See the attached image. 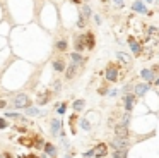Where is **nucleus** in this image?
<instances>
[{
  "mask_svg": "<svg viewBox=\"0 0 159 158\" xmlns=\"http://www.w3.org/2000/svg\"><path fill=\"white\" fill-rule=\"evenodd\" d=\"M29 105H31V101L26 95H17L14 98V107H17V108H28Z\"/></svg>",
  "mask_w": 159,
  "mask_h": 158,
  "instance_id": "nucleus-1",
  "label": "nucleus"
},
{
  "mask_svg": "<svg viewBox=\"0 0 159 158\" xmlns=\"http://www.w3.org/2000/svg\"><path fill=\"white\" fill-rule=\"evenodd\" d=\"M106 153H108V146L103 144V143H101V144H98V146L91 151V155H92V157H105Z\"/></svg>",
  "mask_w": 159,
  "mask_h": 158,
  "instance_id": "nucleus-2",
  "label": "nucleus"
},
{
  "mask_svg": "<svg viewBox=\"0 0 159 158\" xmlns=\"http://www.w3.org/2000/svg\"><path fill=\"white\" fill-rule=\"evenodd\" d=\"M116 78H118L116 67H115V65H109V67L106 69V79H108V81H116Z\"/></svg>",
  "mask_w": 159,
  "mask_h": 158,
  "instance_id": "nucleus-3",
  "label": "nucleus"
},
{
  "mask_svg": "<svg viewBox=\"0 0 159 158\" xmlns=\"http://www.w3.org/2000/svg\"><path fill=\"white\" fill-rule=\"evenodd\" d=\"M113 146H116V150H127V139L125 138H115Z\"/></svg>",
  "mask_w": 159,
  "mask_h": 158,
  "instance_id": "nucleus-4",
  "label": "nucleus"
},
{
  "mask_svg": "<svg viewBox=\"0 0 159 158\" xmlns=\"http://www.w3.org/2000/svg\"><path fill=\"white\" fill-rule=\"evenodd\" d=\"M134 105H135V96L134 95H127L125 96V107H127V110H132Z\"/></svg>",
  "mask_w": 159,
  "mask_h": 158,
  "instance_id": "nucleus-5",
  "label": "nucleus"
},
{
  "mask_svg": "<svg viewBox=\"0 0 159 158\" xmlns=\"http://www.w3.org/2000/svg\"><path fill=\"white\" fill-rule=\"evenodd\" d=\"M84 40H86V45H87V48H92V46H94V36H92V33L84 35Z\"/></svg>",
  "mask_w": 159,
  "mask_h": 158,
  "instance_id": "nucleus-6",
  "label": "nucleus"
},
{
  "mask_svg": "<svg viewBox=\"0 0 159 158\" xmlns=\"http://www.w3.org/2000/svg\"><path fill=\"white\" fill-rule=\"evenodd\" d=\"M147 89H149V84H137L135 86V93L137 95H144Z\"/></svg>",
  "mask_w": 159,
  "mask_h": 158,
  "instance_id": "nucleus-7",
  "label": "nucleus"
},
{
  "mask_svg": "<svg viewBox=\"0 0 159 158\" xmlns=\"http://www.w3.org/2000/svg\"><path fill=\"white\" fill-rule=\"evenodd\" d=\"M116 134H118V138L127 139V125H118L116 127Z\"/></svg>",
  "mask_w": 159,
  "mask_h": 158,
  "instance_id": "nucleus-8",
  "label": "nucleus"
},
{
  "mask_svg": "<svg viewBox=\"0 0 159 158\" xmlns=\"http://www.w3.org/2000/svg\"><path fill=\"white\" fill-rule=\"evenodd\" d=\"M142 78H144V79H147V81H152V78H154V71L144 69V71H142Z\"/></svg>",
  "mask_w": 159,
  "mask_h": 158,
  "instance_id": "nucleus-9",
  "label": "nucleus"
},
{
  "mask_svg": "<svg viewBox=\"0 0 159 158\" xmlns=\"http://www.w3.org/2000/svg\"><path fill=\"white\" fill-rule=\"evenodd\" d=\"M130 46H132V50H134V53H135V55H139V53H140V45H139L137 41H134L132 38H130Z\"/></svg>",
  "mask_w": 159,
  "mask_h": 158,
  "instance_id": "nucleus-10",
  "label": "nucleus"
},
{
  "mask_svg": "<svg viewBox=\"0 0 159 158\" xmlns=\"http://www.w3.org/2000/svg\"><path fill=\"white\" fill-rule=\"evenodd\" d=\"M53 69H55V71H63V69H65L63 60H55V62H53Z\"/></svg>",
  "mask_w": 159,
  "mask_h": 158,
  "instance_id": "nucleus-11",
  "label": "nucleus"
},
{
  "mask_svg": "<svg viewBox=\"0 0 159 158\" xmlns=\"http://www.w3.org/2000/svg\"><path fill=\"white\" fill-rule=\"evenodd\" d=\"M19 143H21L22 146H33V144H34L33 138H21L19 139Z\"/></svg>",
  "mask_w": 159,
  "mask_h": 158,
  "instance_id": "nucleus-12",
  "label": "nucleus"
},
{
  "mask_svg": "<svg viewBox=\"0 0 159 158\" xmlns=\"http://www.w3.org/2000/svg\"><path fill=\"white\" fill-rule=\"evenodd\" d=\"M134 10H137V12L144 14V12H145V7H144L142 2H135V3H134Z\"/></svg>",
  "mask_w": 159,
  "mask_h": 158,
  "instance_id": "nucleus-13",
  "label": "nucleus"
},
{
  "mask_svg": "<svg viewBox=\"0 0 159 158\" xmlns=\"http://www.w3.org/2000/svg\"><path fill=\"white\" fill-rule=\"evenodd\" d=\"M75 48L77 50H82L84 48V36H79V38L75 40Z\"/></svg>",
  "mask_w": 159,
  "mask_h": 158,
  "instance_id": "nucleus-14",
  "label": "nucleus"
},
{
  "mask_svg": "<svg viewBox=\"0 0 159 158\" xmlns=\"http://www.w3.org/2000/svg\"><path fill=\"white\" fill-rule=\"evenodd\" d=\"M116 57H118L120 60H123L125 64H130V57H128L127 53H122V52H118V53H116Z\"/></svg>",
  "mask_w": 159,
  "mask_h": 158,
  "instance_id": "nucleus-15",
  "label": "nucleus"
},
{
  "mask_svg": "<svg viewBox=\"0 0 159 158\" xmlns=\"http://www.w3.org/2000/svg\"><path fill=\"white\" fill-rule=\"evenodd\" d=\"M60 127H62V124H60V120H53V134H58V131H60Z\"/></svg>",
  "mask_w": 159,
  "mask_h": 158,
  "instance_id": "nucleus-16",
  "label": "nucleus"
},
{
  "mask_svg": "<svg viewBox=\"0 0 159 158\" xmlns=\"http://www.w3.org/2000/svg\"><path fill=\"white\" fill-rule=\"evenodd\" d=\"M113 157H115V158H125V157H127V153H125V150H116Z\"/></svg>",
  "mask_w": 159,
  "mask_h": 158,
  "instance_id": "nucleus-17",
  "label": "nucleus"
},
{
  "mask_svg": "<svg viewBox=\"0 0 159 158\" xmlns=\"http://www.w3.org/2000/svg\"><path fill=\"white\" fill-rule=\"evenodd\" d=\"M74 108H75V110H82V108H84V101H82V100H77V101L74 103Z\"/></svg>",
  "mask_w": 159,
  "mask_h": 158,
  "instance_id": "nucleus-18",
  "label": "nucleus"
},
{
  "mask_svg": "<svg viewBox=\"0 0 159 158\" xmlns=\"http://www.w3.org/2000/svg\"><path fill=\"white\" fill-rule=\"evenodd\" d=\"M50 96H52V93H46V95H43V96L39 98V105H43V103H46V101L50 100Z\"/></svg>",
  "mask_w": 159,
  "mask_h": 158,
  "instance_id": "nucleus-19",
  "label": "nucleus"
},
{
  "mask_svg": "<svg viewBox=\"0 0 159 158\" xmlns=\"http://www.w3.org/2000/svg\"><path fill=\"white\" fill-rule=\"evenodd\" d=\"M89 16H91V9H89V7H84V9H82V16H81V17H84V19H86V17H89Z\"/></svg>",
  "mask_w": 159,
  "mask_h": 158,
  "instance_id": "nucleus-20",
  "label": "nucleus"
},
{
  "mask_svg": "<svg viewBox=\"0 0 159 158\" xmlns=\"http://www.w3.org/2000/svg\"><path fill=\"white\" fill-rule=\"evenodd\" d=\"M46 151L52 155V157H55V148H53V144H50V143H46Z\"/></svg>",
  "mask_w": 159,
  "mask_h": 158,
  "instance_id": "nucleus-21",
  "label": "nucleus"
},
{
  "mask_svg": "<svg viewBox=\"0 0 159 158\" xmlns=\"http://www.w3.org/2000/svg\"><path fill=\"white\" fill-rule=\"evenodd\" d=\"M56 48H58V50H65V48H67V43H65V41H58V43H56Z\"/></svg>",
  "mask_w": 159,
  "mask_h": 158,
  "instance_id": "nucleus-22",
  "label": "nucleus"
},
{
  "mask_svg": "<svg viewBox=\"0 0 159 158\" xmlns=\"http://www.w3.org/2000/svg\"><path fill=\"white\" fill-rule=\"evenodd\" d=\"M72 60H74V62H77V64H79V62H82V57H81V55H79V53H72Z\"/></svg>",
  "mask_w": 159,
  "mask_h": 158,
  "instance_id": "nucleus-23",
  "label": "nucleus"
},
{
  "mask_svg": "<svg viewBox=\"0 0 159 158\" xmlns=\"http://www.w3.org/2000/svg\"><path fill=\"white\" fill-rule=\"evenodd\" d=\"M74 72H75V69H74V65H72V67H69V69H67V78L70 79L72 76H74Z\"/></svg>",
  "mask_w": 159,
  "mask_h": 158,
  "instance_id": "nucleus-24",
  "label": "nucleus"
},
{
  "mask_svg": "<svg viewBox=\"0 0 159 158\" xmlns=\"http://www.w3.org/2000/svg\"><path fill=\"white\" fill-rule=\"evenodd\" d=\"M36 114H38L36 108H29V107H28V115H36Z\"/></svg>",
  "mask_w": 159,
  "mask_h": 158,
  "instance_id": "nucleus-25",
  "label": "nucleus"
},
{
  "mask_svg": "<svg viewBox=\"0 0 159 158\" xmlns=\"http://www.w3.org/2000/svg\"><path fill=\"white\" fill-rule=\"evenodd\" d=\"M79 26H81V28H84V26H86V19H84V17H81V19H79Z\"/></svg>",
  "mask_w": 159,
  "mask_h": 158,
  "instance_id": "nucleus-26",
  "label": "nucleus"
},
{
  "mask_svg": "<svg viewBox=\"0 0 159 158\" xmlns=\"http://www.w3.org/2000/svg\"><path fill=\"white\" fill-rule=\"evenodd\" d=\"M5 125H7V122H5V120H3V119H0V129H3V127H5Z\"/></svg>",
  "mask_w": 159,
  "mask_h": 158,
  "instance_id": "nucleus-27",
  "label": "nucleus"
},
{
  "mask_svg": "<svg viewBox=\"0 0 159 158\" xmlns=\"http://www.w3.org/2000/svg\"><path fill=\"white\" fill-rule=\"evenodd\" d=\"M82 127H84V129H89V124H87V120H84V122H82Z\"/></svg>",
  "mask_w": 159,
  "mask_h": 158,
  "instance_id": "nucleus-28",
  "label": "nucleus"
},
{
  "mask_svg": "<svg viewBox=\"0 0 159 158\" xmlns=\"http://www.w3.org/2000/svg\"><path fill=\"white\" fill-rule=\"evenodd\" d=\"M116 2V5H120V7H123V0H115Z\"/></svg>",
  "mask_w": 159,
  "mask_h": 158,
  "instance_id": "nucleus-29",
  "label": "nucleus"
},
{
  "mask_svg": "<svg viewBox=\"0 0 159 158\" xmlns=\"http://www.w3.org/2000/svg\"><path fill=\"white\" fill-rule=\"evenodd\" d=\"M3 107H5V101H3V100H0V108H3Z\"/></svg>",
  "mask_w": 159,
  "mask_h": 158,
  "instance_id": "nucleus-30",
  "label": "nucleus"
},
{
  "mask_svg": "<svg viewBox=\"0 0 159 158\" xmlns=\"http://www.w3.org/2000/svg\"><path fill=\"white\" fill-rule=\"evenodd\" d=\"M3 158H12V155H10V153H5V155H3Z\"/></svg>",
  "mask_w": 159,
  "mask_h": 158,
  "instance_id": "nucleus-31",
  "label": "nucleus"
},
{
  "mask_svg": "<svg viewBox=\"0 0 159 158\" xmlns=\"http://www.w3.org/2000/svg\"><path fill=\"white\" fill-rule=\"evenodd\" d=\"M72 2H75V3H79V2H81V0H72Z\"/></svg>",
  "mask_w": 159,
  "mask_h": 158,
  "instance_id": "nucleus-32",
  "label": "nucleus"
},
{
  "mask_svg": "<svg viewBox=\"0 0 159 158\" xmlns=\"http://www.w3.org/2000/svg\"><path fill=\"white\" fill-rule=\"evenodd\" d=\"M147 2H152V0H147Z\"/></svg>",
  "mask_w": 159,
  "mask_h": 158,
  "instance_id": "nucleus-33",
  "label": "nucleus"
}]
</instances>
